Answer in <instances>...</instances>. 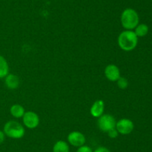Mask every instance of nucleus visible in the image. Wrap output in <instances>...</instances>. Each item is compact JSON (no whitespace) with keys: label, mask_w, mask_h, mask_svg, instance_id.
Masks as SVG:
<instances>
[{"label":"nucleus","mask_w":152,"mask_h":152,"mask_svg":"<svg viewBox=\"0 0 152 152\" xmlns=\"http://www.w3.org/2000/svg\"><path fill=\"white\" fill-rule=\"evenodd\" d=\"M117 43L122 50L130 52L134 50L137 46L138 37L134 31L125 30L119 34Z\"/></svg>","instance_id":"nucleus-1"},{"label":"nucleus","mask_w":152,"mask_h":152,"mask_svg":"<svg viewBox=\"0 0 152 152\" xmlns=\"http://www.w3.org/2000/svg\"><path fill=\"white\" fill-rule=\"evenodd\" d=\"M23 124L26 128L29 129H34L37 128L39 125L40 119L38 114L33 111L25 112L24 116H22Z\"/></svg>","instance_id":"nucleus-6"},{"label":"nucleus","mask_w":152,"mask_h":152,"mask_svg":"<svg viewBox=\"0 0 152 152\" xmlns=\"http://www.w3.org/2000/svg\"><path fill=\"white\" fill-rule=\"evenodd\" d=\"M10 113L11 116L14 118H22L25 113V108L19 104H14L10 107Z\"/></svg>","instance_id":"nucleus-11"},{"label":"nucleus","mask_w":152,"mask_h":152,"mask_svg":"<svg viewBox=\"0 0 152 152\" xmlns=\"http://www.w3.org/2000/svg\"><path fill=\"white\" fill-rule=\"evenodd\" d=\"M94 152H111V151L108 148L104 147V146H100V147H98L97 148L95 149Z\"/></svg>","instance_id":"nucleus-18"},{"label":"nucleus","mask_w":152,"mask_h":152,"mask_svg":"<svg viewBox=\"0 0 152 152\" xmlns=\"http://www.w3.org/2000/svg\"><path fill=\"white\" fill-rule=\"evenodd\" d=\"M76 152H94V151L90 146L85 145H83L79 147L78 148H77V151Z\"/></svg>","instance_id":"nucleus-16"},{"label":"nucleus","mask_w":152,"mask_h":152,"mask_svg":"<svg viewBox=\"0 0 152 152\" xmlns=\"http://www.w3.org/2000/svg\"><path fill=\"white\" fill-rule=\"evenodd\" d=\"M121 25L126 30L133 31L140 22L139 14L133 8H126L120 16Z\"/></svg>","instance_id":"nucleus-2"},{"label":"nucleus","mask_w":152,"mask_h":152,"mask_svg":"<svg viewBox=\"0 0 152 152\" xmlns=\"http://www.w3.org/2000/svg\"><path fill=\"white\" fill-rule=\"evenodd\" d=\"M19 83H20V80L16 75L8 74L4 77V84L8 89H17L19 86Z\"/></svg>","instance_id":"nucleus-10"},{"label":"nucleus","mask_w":152,"mask_h":152,"mask_svg":"<svg viewBox=\"0 0 152 152\" xmlns=\"http://www.w3.org/2000/svg\"><path fill=\"white\" fill-rule=\"evenodd\" d=\"M105 111V102L102 100L99 99L93 103L90 109V113L93 117L99 118L104 114Z\"/></svg>","instance_id":"nucleus-9"},{"label":"nucleus","mask_w":152,"mask_h":152,"mask_svg":"<svg viewBox=\"0 0 152 152\" xmlns=\"http://www.w3.org/2000/svg\"><path fill=\"white\" fill-rule=\"evenodd\" d=\"M9 74V65L5 58L0 55V78H4Z\"/></svg>","instance_id":"nucleus-13"},{"label":"nucleus","mask_w":152,"mask_h":152,"mask_svg":"<svg viewBox=\"0 0 152 152\" xmlns=\"http://www.w3.org/2000/svg\"><path fill=\"white\" fill-rule=\"evenodd\" d=\"M116 130L117 132L122 135H128L130 134L134 128V124L131 119H120L116 123Z\"/></svg>","instance_id":"nucleus-5"},{"label":"nucleus","mask_w":152,"mask_h":152,"mask_svg":"<svg viewBox=\"0 0 152 152\" xmlns=\"http://www.w3.org/2000/svg\"><path fill=\"white\" fill-rule=\"evenodd\" d=\"M68 143L74 147H80L85 145L86 142V137L83 133L80 131H72L70 133L67 137Z\"/></svg>","instance_id":"nucleus-7"},{"label":"nucleus","mask_w":152,"mask_h":152,"mask_svg":"<svg viewBox=\"0 0 152 152\" xmlns=\"http://www.w3.org/2000/svg\"><path fill=\"white\" fill-rule=\"evenodd\" d=\"M107 134H108V137H109L110 138H111V139L117 138V137H118V135H119V133L117 132V130H116V128L111 130V131H108V132L107 133Z\"/></svg>","instance_id":"nucleus-17"},{"label":"nucleus","mask_w":152,"mask_h":152,"mask_svg":"<svg viewBox=\"0 0 152 152\" xmlns=\"http://www.w3.org/2000/svg\"><path fill=\"white\" fill-rule=\"evenodd\" d=\"M5 136L11 139H21L25 135V128L19 122L16 121L10 120L6 122L3 128Z\"/></svg>","instance_id":"nucleus-3"},{"label":"nucleus","mask_w":152,"mask_h":152,"mask_svg":"<svg viewBox=\"0 0 152 152\" xmlns=\"http://www.w3.org/2000/svg\"><path fill=\"white\" fill-rule=\"evenodd\" d=\"M53 152H70L69 145L63 140H58L53 145Z\"/></svg>","instance_id":"nucleus-12"},{"label":"nucleus","mask_w":152,"mask_h":152,"mask_svg":"<svg viewBox=\"0 0 152 152\" xmlns=\"http://www.w3.org/2000/svg\"><path fill=\"white\" fill-rule=\"evenodd\" d=\"M117 83L118 87L121 89H127L129 84L128 79L126 78L125 77H122V76H120V77H119L118 80H117Z\"/></svg>","instance_id":"nucleus-15"},{"label":"nucleus","mask_w":152,"mask_h":152,"mask_svg":"<svg viewBox=\"0 0 152 152\" xmlns=\"http://www.w3.org/2000/svg\"><path fill=\"white\" fill-rule=\"evenodd\" d=\"M105 77L108 80L112 82L117 81L120 77V70L117 66L115 64H108L105 68Z\"/></svg>","instance_id":"nucleus-8"},{"label":"nucleus","mask_w":152,"mask_h":152,"mask_svg":"<svg viewBox=\"0 0 152 152\" xmlns=\"http://www.w3.org/2000/svg\"><path fill=\"white\" fill-rule=\"evenodd\" d=\"M149 28L146 24L141 23L138 24L136 28H134V33L137 37H143L148 34Z\"/></svg>","instance_id":"nucleus-14"},{"label":"nucleus","mask_w":152,"mask_h":152,"mask_svg":"<svg viewBox=\"0 0 152 152\" xmlns=\"http://www.w3.org/2000/svg\"><path fill=\"white\" fill-rule=\"evenodd\" d=\"M115 118L111 114H102L100 117L98 118L97 126L101 131L108 133L111 130L116 128Z\"/></svg>","instance_id":"nucleus-4"},{"label":"nucleus","mask_w":152,"mask_h":152,"mask_svg":"<svg viewBox=\"0 0 152 152\" xmlns=\"http://www.w3.org/2000/svg\"><path fill=\"white\" fill-rule=\"evenodd\" d=\"M5 134H4V131H0V145L2 144L4 142V139H5Z\"/></svg>","instance_id":"nucleus-19"}]
</instances>
